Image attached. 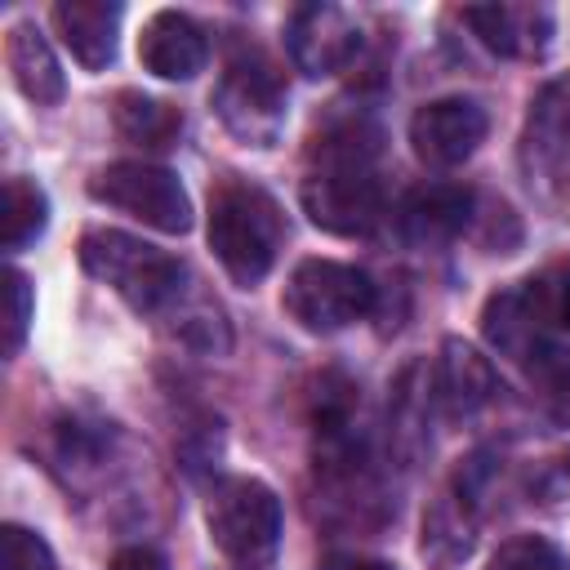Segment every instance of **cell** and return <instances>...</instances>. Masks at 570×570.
<instances>
[{"label": "cell", "mask_w": 570, "mask_h": 570, "mask_svg": "<svg viewBox=\"0 0 570 570\" xmlns=\"http://www.w3.org/2000/svg\"><path fill=\"white\" fill-rule=\"evenodd\" d=\"M472 214H476V196L459 183H423L414 187L405 200H401V236L419 249H436V245H450L459 240L468 227H472Z\"/></svg>", "instance_id": "cell-10"}, {"label": "cell", "mask_w": 570, "mask_h": 570, "mask_svg": "<svg viewBox=\"0 0 570 570\" xmlns=\"http://www.w3.org/2000/svg\"><path fill=\"white\" fill-rule=\"evenodd\" d=\"M285 49H289V62L321 80V76H338L347 71V62L356 58L361 49V27L356 18L343 9V4H298L285 22Z\"/></svg>", "instance_id": "cell-8"}, {"label": "cell", "mask_w": 570, "mask_h": 570, "mask_svg": "<svg viewBox=\"0 0 570 570\" xmlns=\"http://www.w3.org/2000/svg\"><path fill=\"white\" fill-rule=\"evenodd\" d=\"M120 4L116 0H58L53 4V27L71 58L85 71H102L116 58V36H120Z\"/></svg>", "instance_id": "cell-14"}, {"label": "cell", "mask_w": 570, "mask_h": 570, "mask_svg": "<svg viewBox=\"0 0 570 570\" xmlns=\"http://www.w3.org/2000/svg\"><path fill=\"white\" fill-rule=\"evenodd\" d=\"M521 365H525V383L539 410L557 428H570V347L557 338H543Z\"/></svg>", "instance_id": "cell-19"}, {"label": "cell", "mask_w": 570, "mask_h": 570, "mask_svg": "<svg viewBox=\"0 0 570 570\" xmlns=\"http://www.w3.org/2000/svg\"><path fill=\"white\" fill-rule=\"evenodd\" d=\"M525 285H530L543 321L570 334V258L557 263V267H548V272H539V276H530Z\"/></svg>", "instance_id": "cell-24"}, {"label": "cell", "mask_w": 570, "mask_h": 570, "mask_svg": "<svg viewBox=\"0 0 570 570\" xmlns=\"http://www.w3.org/2000/svg\"><path fill=\"white\" fill-rule=\"evenodd\" d=\"M205 236L214 258L236 285H258L285 245V218H281V205L258 183L227 178L209 196Z\"/></svg>", "instance_id": "cell-2"}, {"label": "cell", "mask_w": 570, "mask_h": 570, "mask_svg": "<svg viewBox=\"0 0 570 570\" xmlns=\"http://www.w3.org/2000/svg\"><path fill=\"white\" fill-rule=\"evenodd\" d=\"M379 147H383L379 125L356 111V116L325 120L307 142V160L321 169H370Z\"/></svg>", "instance_id": "cell-17"}, {"label": "cell", "mask_w": 570, "mask_h": 570, "mask_svg": "<svg viewBox=\"0 0 570 570\" xmlns=\"http://www.w3.org/2000/svg\"><path fill=\"white\" fill-rule=\"evenodd\" d=\"M0 223H4V249L9 254H18V249H27L40 232H45V223H49V200H45V191L36 187V183H27V178H9L4 183V214H0Z\"/></svg>", "instance_id": "cell-21"}, {"label": "cell", "mask_w": 570, "mask_h": 570, "mask_svg": "<svg viewBox=\"0 0 570 570\" xmlns=\"http://www.w3.org/2000/svg\"><path fill=\"white\" fill-rule=\"evenodd\" d=\"M494 392H499V374H494L490 356H481L463 338H445L441 343V356L432 361V401L441 405V414L468 419Z\"/></svg>", "instance_id": "cell-11"}, {"label": "cell", "mask_w": 570, "mask_h": 570, "mask_svg": "<svg viewBox=\"0 0 570 570\" xmlns=\"http://www.w3.org/2000/svg\"><path fill=\"white\" fill-rule=\"evenodd\" d=\"M485 570H570V561L543 534H512L508 543H499Z\"/></svg>", "instance_id": "cell-22"}, {"label": "cell", "mask_w": 570, "mask_h": 570, "mask_svg": "<svg viewBox=\"0 0 570 570\" xmlns=\"http://www.w3.org/2000/svg\"><path fill=\"white\" fill-rule=\"evenodd\" d=\"M80 267L107 281L134 312L174 316L187 298V263L116 227H89L80 236Z\"/></svg>", "instance_id": "cell-1"}, {"label": "cell", "mask_w": 570, "mask_h": 570, "mask_svg": "<svg viewBox=\"0 0 570 570\" xmlns=\"http://www.w3.org/2000/svg\"><path fill=\"white\" fill-rule=\"evenodd\" d=\"M116 129H120L129 142H138V147L165 151V147L178 142L183 116H178V107H169V102H160V98H147V94H138V89H125V94L116 98Z\"/></svg>", "instance_id": "cell-20"}, {"label": "cell", "mask_w": 570, "mask_h": 570, "mask_svg": "<svg viewBox=\"0 0 570 570\" xmlns=\"http://www.w3.org/2000/svg\"><path fill=\"white\" fill-rule=\"evenodd\" d=\"M463 22L499 58H534L548 49V36H552L548 9H534V4H468Z\"/></svg>", "instance_id": "cell-13"}, {"label": "cell", "mask_w": 570, "mask_h": 570, "mask_svg": "<svg viewBox=\"0 0 570 570\" xmlns=\"http://www.w3.org/2000/svg\"><path fill=\"white\" fill-rule=\"evenodd\" d=\"M4 62H9L13 85H18L36 107H53V102H62V94H67V76H62V67H58L49 40H45L31 22H18V27L9 31V40H4Z\"/></svg>", "instance_id": "cell-16"}, {"label": "cell", "mask_w": 570, "mask_h": 570, "mask_svg": "<svg viewBox=\"0 0 570 570\" xmlns=\"http://www.w3.org/2000/svg\"><path fill=\"white\" fill-rule=\"evenodd\" d=\"M521 151H525V165H548L561 151H570V76H557L534 94Z\"/></svg>", "instance_id": "cell-18"}, {"label": "cell", "mask_w": 570, "mask_h": 570, "mask_svg": "<svg viewBox=\"0 0 570 570\" xmlns=\"http://www.w3.org/2000/svg\"><path fill=\"white\" fill-rule=\"evenodd\" d=\"M548 321L530 294V285L521 289H499L490 294V303L481 307V334L485 343L499 352V356H512V361H525L548 334Z\"/></svg>", "instance_id": "cell-15"}, {"label": "cell", "mask_w": 570, "mask_h": 570, "mask_svg": "<svg viewBox=\"0 0 570 570\" xmlns=\"http://www.w3.org/2000/svg\"><path fill=\"white\" fill-rule=\"evenodd\" d=\"M303 214L334 236H370L383 223V183L374 169H316L298 187Z\"/></svg>", "instance_id": "cell-7"}, {"label": "cell", "mask_w": 570, "mask_h": 570, "mask_svg": "<svg viewBox=\"0 0 570 570\" xmlns=\"http://www.w3.org/2000/svg\"><path fill=\"white\" fill-rule=\"evenodd\" d=\"M205 525L223 557L232 561H267L281 543V499L258 476H223L209 490Z\"/></svg>", "instance_id": "cell-4"}, {"label": "cell", "mask_w": 570, "mask_h": 570, "mask_svg": "<svg viewBox=\"0 0 570 570\" xmlns=\"http://www.w3.org/2000/svg\"><path fill=\"white\" fill-rule=\"evenodd\" d=\"M490 116L472 98H432L410 116V147L432 169L463 165L485 142Z\"/></svg>", "instance_id": "cell-9"}, {"label": "cell", "mask_w": 570, "mask_h": 570, "mask_svg": "<svg viewBox=\"0 0 570 570\" xmlns=\"http://www.w3.org/2000/svg\"><path fill=\"white\" fill-rule=\"evenodd\" d=\"M374 281L347 263H334V258H303L289 281H285V312L289 321H298L307 334H338L347 330L352 321L370 316L374 312Z\"/></svg>", "instance_id": "cell-3"}, {"label": "cell", "mask_w": 570, "mask_h": 570, "mask_svg": "<svg viewBox=\"0 0 570 570\" xmlns=\"http://www.w3.org/2000/svg\"><path fill=\"white\" fill-rule=\"evenodd\" d=\"M111 570H165V557L151 548H120L111 557Z\"/></svg>", "instance_id": "cell-26"}, {"label": "cell", "mask_w": 570, "mask_h": 570, "mask_svg": "<svg viewBox=\"0 0 570 570\" xmlns=\"http://www.w3.org/2000/svg\"><path fill=\"white\" fill-rule=\"evenodd\" d=\"M0 570H58V561H53V548L36 530L9 521L0 530Z\"/></svg>", "instance_id": "cell-23"}, {"label": "cell", "mask_w": 570, "mask_h": 570, "mask_svg": "<svg viewBox=\"0 0 570 570\" xmlns=\"http://www.w3.org/2000/svg\"><path fill=\"white\" fill-rule=\"evenodd\" d=\"M561 463H566V472H570V454H566V459H561Z\"/></svg>", "instance_id": "cell-28"}, {"label": "cell", "mask_w": 570, "mask_h": 570, "mask_svg": "<svg viewBox=\"0 0 570 570\" xmlns=\"http://www.w3.org/2000/svg\"><path fill=\"white\" fill-rule=\"evenodd\" d=\"M321 570H396V566L374 561V557H356V552H334L321 561Z\"/></svg>", "instance_id": "cell-27"}, {"label": "cell", "mask_w": 570, "mask_h": 570, "mask_svg": "<svg viewBox=\"0 0 570 570\" xmlns=\"http://www.w3.org/2000/svg\"><path fill=\"white\" fill-rule=\"evenodd\" d=\"M138 58L151 76L160 80H191L205 71L209 62V45H205V31L178 13V9H160L142 22V36H138Z\"/></svg>", "instance_id": "cell-12"}, {"label": "cell", "mask_w": 570, "mask_h": 570, "mask_svg": "<svg viewBox=\"0 0 570 570\" xmlns=\"http://www.w3.org/2000/svg\"><path fill=\"white\" fill-rule=\"evenodd\" d=\"M31 307H36V294H31V281L9 267L4 272V352L13 356L27 338V325H31Z\"/></svg>", "instance_id": "cell-25"}, {"label": "cell", "mask_w": 570, "mask_h": 570, "mask_svg": "<svg viewBox=\"0 0 570 570\" xmlns=\"http://www.w3.org/2000/svg\"><path fill=\"white\" fill-rule=\"evenodd\" d=\"M89 196L111 209H125L129 218H138L165 236H183L191 227V200H187L178 174L165 165L116 160L89 178Z\"/></svg>", "instance_id": "cell-5"}, {"label": "cell", "mask_w": 570, "mask_h": 570, "mask_svg": "<svg viewBox=\"0 0 570 570\" xmlns=\"http://www.w3.org/2000/svg\"><path fill=\"white\" fill-rule=\"evenodd\" d=\"M214 111L249 147H272L285 125V85L276 67L258 53H240L227 62L218 89H214Z\"/></svg>", "instance_id": "cell-6"}]
</instances>
